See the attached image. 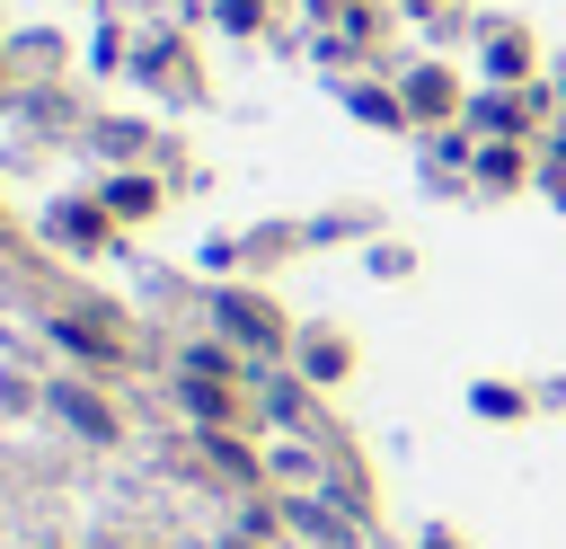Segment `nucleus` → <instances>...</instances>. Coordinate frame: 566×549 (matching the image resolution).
<instances>
[{
  "instance_id": "1",
  "label": "nucleus",
  "mask_w": 566,
  "mask_h": 549,
  "mask_svg": "<svg viewBox=\"0 0 566 549\" xmlns=\"http://www.w3.org/2000/svg\"><path fill=\"white\" fill-rule=\"evenodd\" d=\"M53 407H62V425H80L88 443H115V407H106V398H88V390H71V381H62V390H53Z\"/></svg>"
},
{
  "instance_id": "2",
  "label": "nucleus",
  "mask_w": 566,
  "mask_h": 549,
  "mask_svg": "<svg viewBox=\"0 0 566 549\" xmlns=\"http://www.w3.org/2000/svg\"><path fill=\"white\" fill-rule=\"evenodd\" d=\"M221 319L239 328V336H256V345H283V319H265L256 301H239V292H221Z\"/></svg>"
}]
</instances>
